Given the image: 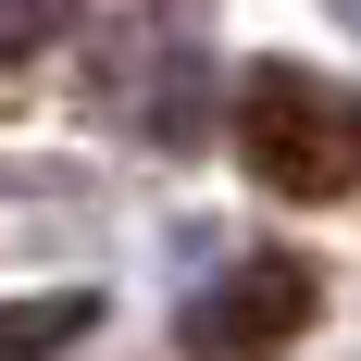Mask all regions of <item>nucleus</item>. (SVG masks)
<instances>
[{
  "mask_svg": "<svg viewBox=\"0 0 361 361\" xmlns=\"http://www.w3.org/2000/svg\"><path fill=\"white\" fill-rule=\"evenodd\" d=\"M237 162H250L274 200H299V212L349 200L361 187V87L299 75V63H262L250 87H237Z\"/></svg>",
  "mask_w": 361,
  "mask_h": 361,
  "instance_id": "nucleus-1",
  "label": "nucleus"
},
{
  "mask_svg": "<svg viewBox=\"0 0 361 361\" xmlns=\"http://www.w3.org/2000/svg\"><path fill=\"white\" fill-rule=\"evenodd\" d=\"M324 312V287L299 274V262H237L200 312H187V349H274V336H299Z\"/></svg>",
  "mask_w": 361,
  "mask_h": 361,
  "instance_id": "nucleus-2",
  "label": "nucleus"
},
{
  "mask_svg": "<svg viewBox=\"0 0 361 361\" xmlns=\"http://www.w3.org/2000/svg\"><path fill=\"white\" fill-rule=\"evenodd\" d=\"M63 25H75V0H0V63H37Z\"/></svg>",
  "mask_w": 361,
  "mask_h": 361,
  "instance_id": "nucleus-3",
  "label": "nucleus"
},
{
  "mask_svg": "<svg viewBox=\"0 0 361 361\" xmlns=\"http://www.w3.org/2000/svg\"><path fill=\"white\" fill-rule=\"evenodd\" d=\"M75 324H100V299H37V312H13V324H0V349L25 361V349H63Z\"/></svg>",
  "mask_w": 361,
  "mask_h": 361,
  "instance_id": "nucleus-4",
  "label": "nucleus"
}]
</instances>
